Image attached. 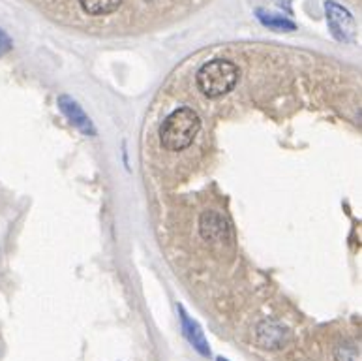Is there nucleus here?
<instances>
[{"label":"nucleus","mask_w":362,"mask_h":361,"mask_svg":"<svg viewBox=\"0 0 362 361\" xmlns=\"http://www.w3.org/2000/svg\"><path fill=\"white\" fill-rule=\"evenodd\" d=\"M201 118L189 107H179L169 113L160 126V141L163 149L171 152H179L188 149L194 143L195 135L199 134Z\"/></svg>","instance_id":"f257e3e1"},{"label":"nucleus","mask_w":362,"mask_h":361,"mask_svg":"<svg viewBox=\"0 0 362 361\" xmlns=\"http://www.w3.org/2000/svg\"><path fill=\"white\" fill-rule=\"evenodd\" d=\"M239 78L240 70L235 62L214 59L199 68V72L195 73V83L206 98H220L237 87Z\"/></svg>","instance_id":"f03ea898"},{"label":"nucleus","mask_w":362,"mask_h":361,"mask_svg":"<svg viewBox=\"0 0 362 361\" xmlns=\"http://www.w3.org/2000/svg\"><path fill=\"white\" fill-rule=\"evenodd\" d=\"M325 11H327L330 34L342 44H353L355 36H357V25H355V19L349 13V10H346L344 6H340L335 0H327Z\"/></svg>","instance_id":"7ed1b4c3"},{"label":"nucleus","mask_w":362,"mask_h":361,"mask_svg":"<svg viewBox=\"0 0 362 361\" xmlns=\"http://www.w3.org/2000/svg\"><path fill=\"white\" fill-rule=\"evenodd\" d=\"M289 338L287 327L278 324L274 320L261 322L256 329V341L257 344L265 350H278L282 348Z\"/></svg>","instance_id":"20e7f679"},{"label":"nucleus","mask_w":362,"mask_h":361,"mask_svg":"<svg viewBox=\"0 0 362 361\" xmlns=\"http://www.w3.org/2000/svg\"><path fill=\"white\" fill-rule=\"evenodd\" d=\"M58 107H61V111L64 113V117L70 121V124L75 126L79 132H83L85 135H96V128L94 124H92V121H90L89 115L83 111V107L79 106L72 96H61V98H58Z\"/></svg>","instance_id":"39448f33"},{"label":"nucleus","mask_w":362,"mask_h":361,"mask_svg":"<svg viewBox=\"0 0 362 361\" xmlns=\"http://www.w3.org/2000/svg\"><path fill=\"white\" fill-rule=\"evenodd\" d=\"M179 314H180V327H182V333L186 341H188L192 346H194L201 355L208 357L211 355V346H208V341H206L205 333L201 329V326L194 318H189V314L184 310V307L180 305L179 307Z\"/></svg>","instance_id":"423d86ee"},{"label":"nucleus","mask_w":362,"mask_h":361,"mask_svg":"<svg viewBox=\"0 0 362 361\" xmlns=\"http://www.w3.org/2000/svg\"><path fill=\"white\" fill-rule=\"evenodd\" d=\"M229 231L227 222L218 213H205L201 219V235L208 241H223Z\"/></svg>","instance_id":"0eeeda50"},{"label":"nucleus","mask_w":362,"mask_h":361,"mask_svg":"<svg viewBox=\"0 0 362 361\" xmlns=\"http://www.w3.org/2000/svg\"><path fill=\"white\" fill-rule=\"evenodd\" d=\"M257 19L268 27L270 30H276V32H293L297 28V25L291 19H287L285 16H278V13H270L267 10H257Z\"/></svg>","instance_id":"6e6552de"},{"label":"nucleus","mask_w":362,"mask_h":361,"mask_svg":"<svg viewBox=\"0 0 362 361\" xmlns=\"http://www.w3.org/2000/svg\"><path fill=\"white\" fill-rule=\"evenodd\" d=\"M79 4H81L85 13L100 17L117 11L120 4H123V0H79Z\"/></svg>","instance_id":"1a4fd4ad"},{"label":"nucleus","mask_w":362,"mask_h":361,"mask_svg":"<svg viewBox=\"0 0 362 361\" xmlns=\"http://www.w3.org/2000/svg\"><path fill=\"white\" fill-rule=\"evenodd\" d=\"M336 361H361V354L353 346H338Z\"/></svg>","instance_id":"9d476101"},{"label":"nucleus","mask_w":362,"mask_h":361,"mask_svg":"<svg viewBox=\"0 0 362 361\" xmlns=\"http://www.w3.org/2000/svg\"><path fill=\"white\" fill-rule=\"evenodd\" d=\"M11 45L13 44H11V38L8 36V32L0 28V56H4L11 49Z\"/></svg>","instance_id":"9b49d317"},{"label":"nucleus","mask_w":362,"mask_h":361,"mask_svg":"<svg viewBox=\"0 0 362 361\" xmlns=\"http://www.w3.org/2000/svg\"><path fill=\"white\" fill-rule=\"evenodd\" d=\"M276 2H278V4L284 6V2H285V4H287V2H289V0H276Z\"/></svg>","instance_id":"f8f14e48"},{"label":"nucleus","mask_w":362,"mask_h":361,"mask_svg":"<svg viewBox=\"0 0 362 361\" xmlns=\"http://www.w3.org/2000/svg\"><path fill=\"white\" fill-rule=\"evenodd\" d=\"M218 361H227V360H222V357H220V360H218Z\"/></svg>","instance_id":"ddd939ff"}]
</instances>
